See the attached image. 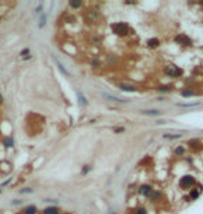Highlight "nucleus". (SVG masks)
<instances>
[{
	"label": "nucleus",
	"mask_w": 203,
	"mask_h": 214,
	"mask_svg": "<svg viewBox=\"0 0 203 214\" xmlns=\"http://www.w3.org/2000/svg\"><path fill=\"white\" fill-rule=\"evenodd\" d=\"M134 214H147V209L145 206H138L134 210Z\"/></svg>",
	"instance_id": "nucleus-29"
},
{
	"label": "nucleus",
	"mask_w": 203,
	"mask_h": 214,
	"mask_svg": "<svg viewBox=\"0 0 203 214\" xmlns=\"http://www.w3.org/2000/svg\"><path fill=\"white\" fill-rule=\"evenodd\" d=\"M125 6H132V4H136V1H124Z\"/></svg>",
	"instance_id": "nucleus-37"
},
{
	"label": "nucleus",
	"mask_w": 203,
	"mask_h": 214,
	"mask_svg": "<svg viewBox=\"0 0 203 214\" xmlns=\"http://www.w3.org/2000/svg\"><path fill=\"white\" fill-rule=\"evenodd\" d=\"M20 57L22 58L24 61H28L32 58V53H31V50H29V47H24L22 50L20 52Z\"/></svg>",
	"instance_id": "nucleus-19"
},
{
	"label": "nucleus",
	"mask_w": 203,
	"mask_h": 214,
	"mask_svg": "<svg viewBox=\"0 0 203 214\" xmlns=\"http://www.w3.org/2000/svg\"><path fill=\"white\" fill-rule=\"evenodd\" d=\"M141 114L146 116V117H160L162 111L157 109H145V110H141Z\"/></svg>",
	"instance_id": "nucleus-14"
},
{
	"label": "nucleus",
	"mask_w": 203,
	"mask_h": 214,
	"mask_svg": "<svg viewBox=\"0 0 203 214\" xmlns=\"http://www.w3.org/2000/svg\"><path fill=\"white\" fill-rule=\"evenodd\" d=\"M157 93H162V95H168V93H171L173 90H174V85H168V84H166V85H159L156 86V89H154Z\"/></svg>",
	"instance_id": "nucleus-11"
},
{
	"label": "nucleus",
	"mask_w": 203,
	"mask_h": 214,
	"mask_svg": "<svg viewBox=\"0 0 203 214\" xmlns=\"http://www.w3.org/2000/svg\"><path fill=\"white\" fill-rule=\"evenodd\" d=\"M154 188L150 185V184H142V185L138 186V189H136V192H138L139 196H142V198L145 199H149L150 198V195L153 193Z\"/></svg>",
	"instance_id": "nucleus-6"
},
{
	"label": "nucleus",
	"mask_w": 203,
	"mask_h": 214,
	"mask_svg": "<svg viewBox=\"0 0 203 214\" xmlns=\"http://www.w3.org/2000/svg\"><path fill=\"white\" fill-rule=\"evenodd\" d=\"M45 202L53 203V204H59V200H54V199H45Z\"/></svg>",
	"instance_id": "nucleus-36"
},
{
	"label": "nucleus",
	"mask_w": 203,
	"mask_h": 214,
	"mask_svg": "<svg viewBox=\"0 0 203 214\" xmlns=\"http://www.w3.org/2000/svg\"><path fill=\"white\" fill-rule=\"evenodd\" d=\"M90 67H92V68H100L102 60L99 57H92V58H90Z\"/></svg>",
	"instance_id": "nucleus-24"
},
{
	"label": "nucleus",
	"mask_w": 203,
	"mask_h": 214,
	"mask_svg": "<svg viewBox=\"0 0 203 214\" xmlns=\"http://www.w3.org/2000/svg\"><path fill=\"white\" fill-rule=\"evenodd\" d=\"M117 61H118V58L114 56V54H110V56L107 57V63H109V64L116 65V64H117Z\"/></svg>",
	"instance_id": "nucleus-31"
},
{
	"label": "nucleus",
	"mask_w": 203,
	"mask_h": 214,
	"mask_svg": "<svg viewBox=\"0 0 203 214\" xmlns=\"http://www.w3.org/2000/svg\"><path fill=\"white\" fill-rule=\"evenodd\" d=\"M41 213L42 214H61V210L57 206H46Z\"/></svg>",
	"instance_id": "nucleus-17"
},
{
	"label": "nucleus",
	"mask_w": 203,
	"mask_h": 214,
	"mask_svg": "<svg viewBox=\"0 0 203 214\" xmlns=\"http://www.w3.org/2000/svg\"><path fill=\"white\" fill-rule=\"evenodd\" d=\"M90 171H92V166H90V164H85V166H82V168H81V175L82 177H86Z\"/></svg>",
	"instance_id": "nucleus-26"
},
{
	"label": "nucleus",
	"mask_w": 203,
	"mask_h": 214,
	"mask_svg": "<svg viewBox=\"0 0 203 214\" xmlns=\"http://www.w3.org/2000/svg\"><path fill=\"white\" fill-rule=\"evenodd\" d=\"M162 199H163V192H162V189H154L153 193H152L150 198H149V202L154 204V203L162 202Z\"/></svg>",
	"instance_id": "nucleus-13"
},
{
	"label": "nucleus",
	"mask_w": 203,
	"mask_h": 214,
	"mask_svg": "<svg viewBox=\"0 0 203 214\" xmlns=\"http://www.w3.org/2000/svg\"><path fill=\"white\" fill-rule=\"evenodd\" d=\"M145 44H146L147 49H150V50H156V49H159L160 46H162V41H160L159 38L153 36V38H149Z\"/></svg>",
	"instance_id": "nucleus-9"
},
{
	"label": "nucleus",
	"mask_w": 203,
	"mask_h": 214,
	"mask_svg": "<svg viewBox=\"0 0 203 214\" xmlns=\"http://www.w3.org/2000/svg\"><path fill=\"white\" fill-rule=\"evenodd\" d=\"M20 193L21 195H31V193H33V188H22V189L20 190Z\"/></svg>",
	"instance_id": "nucleus-33"
},
{
	"label": "nucleus",
	"mask_w": 203,
	"mask_h": 214,
	"mask_svg": "<svg viewBox=\"0 0 203 214\" xmlns=\"http://www.w3.org/2000/svg\"><path fill=\"white\" fill-rule=\"evenodd\" d=\"M187 145L189 149H199L200 146H202V142H200L199 139L193 138V139H189V141L187 142Z\"/></svg>",
	"instance_id": "nucleus-21"
},
{
	"label": "nucleus",
	"mask_w": 203,
	"mask_h": 214,
	"mask_svg": "<svg viewBox=\"0 0 203 214\" xmlns=\"http://www.w3.org/2000/svg\"><path fill=\"white\" fill-rule=\"evenodd\" d=\"M82 6H84V3L81 0H70L68 1V7L73 8V10H79Z\"/></svg>",
	"instance_id": "nucleus-22"
},
{
	"label": "nucleus",
	"mask_w": 203,
	"mask_h": 214,
	"mask_svg": "<svg viewBox=\"0 0 203 214\" xmlns=\"http://www.w3.org/2000/svg\"><path fill=\"white\" fill-rule=\"evenodd\" d=\"M163 138L164 139H179V138H182V133H175V135H173V133H164Z\"/></svg>",
	"instance_id": "nucleus-28"
},
{
	"label": "nucleus",
	"mask_w": 203,
	"mask_h": 214,
	"mask_svg": "<svg viewBox=\"0 0 203 214\" xmlns=\"http://www.w3.org/2000/svg\"><path fill=\"white\" fill-rule=\"evenodd\" d=\"M125 132V127H114L113 128V133H124Z\"/></svg>",
	"instance_id": "nucleus-34"
},
{
	"label": "nucleus",
	"mask_w": 203,
	"mask_h": 214,
	"mask_svg": "<svg viewBox=\"0 0 203 214\" xmlns=\"http://www.w3.org/2000/svg\"><path fill=\"white\" fill-rule=\"evenodd\" d=\"M1 143H3V146L6 147V149H13V147H14V138L13 136H4Z\"/></svg>",
	"instance_id": "nucleus-20"
},
{
	"label": "nucleus",
	"mask_w": 203,
	"mask_h": 214,
	"mask_svg": "<svg viewBox=\"0 0 203 214\" xmlns=\"http://www.w3.org/2000/svg\"><path fill=\"white\" fill-rule=\"evenodd\" d=\"M102 41H103V38L99 36V35H93V36L90 38V42H92L95 46H99V44H102Z\"/></svg>",
	"instance_id": "nucleus-27"
},
{
	"label": "nucleus",
	"mask_w": 203,
	"mask_h": 214,
	"mask_svg": "<svg viewBox=\"0 0 203 214\" xmlns=\"http://www.w3.org/2000/svg\"><path fill=\"white\" fill-rule=\"evenodd\" d=\"M179 95L184 97V99H191V97L196 96V90L193 88H191V86H187V88L181 89V92H179Z\"/></svg>",
	"instance_id": "nucleus-12"
},
{
	"label": "nucleus",
	"mask_w": 203,
	"mask_h": 214,
	"mask_svg": "<svg viewBox=\"0 0 203 214\" xmlns=\"http://www.w3.org/2000/svg\"><path fill=\"white\" fill-rule=\"evenodd\" d=\"M22 200H20V199H16V200H11V206H21L22 204Z\"/></svg>",
	"instance_id": "nucleus-35"
},
{
	"label": "nucleus",
	"mask_w": 203,
	"mask_h": 214,
	"mask_svg": "<svg viewBox=\"0 0 203 214\" xmlns=\"http://www.w3.org/2000/svg\"><path fill=\"white\" fill-rule=\"evenodd\" d=\"M113 214H117V213H113Z\"/></svg>",
	"instance_id": "nucleus-40"
},
{
	"label": "nucleus",
	"mask_w": 203,
	"mask_h": 214,
	"mask_svg": "<svg viewBox=\"0 0 203 214\" xmlns=\"http://www.w3.org/2000/svg\"><path fill=\"white\" fill-rule=\"evenodd\" d=\"M38 213H39V209L35 204H28V206H25L21 210L20 214H38Z\"/></svg>",
	"instance_id": "nucleus-15"
},
{
	"label": "nucleus",
	"mask_w": 203,
	"mask_h": 214,
	"mask_svg": "<svg viewBox=\"0 0 203 214\" xmlns=\"http://www.w3.org/2000/svg\"><path fill=\"white\" fill-rule=\"evenodd\" d=\"M173 153H174V156H177V157H185L187 147H185V146H182V145H178L177 147H174Z\"/></svg>",
	"instance_id": "nucleus-18"
},
{
	"label": "nucleus",
	"mask_w": 203,
	"mask_h": 214,
	"mask_svg": "<svg viewBox=\"0 0 203 214\" xmlns=\"http://www.w3.org/2000/svg\"><path fill=\"white\" fill-rule=\"evenodd\" d=\"M46 22H47V14H46V13H43V14L39 17V24H38V27H39L41 29L45 28V27H46Z\"/></svg>",
	"instance_id": "nucleus-25"
},
{
	"label": "nucleus",
	"mask_w": 203,
	"mask_h": 214,
	"mask_svg": "<svg viewBox=\"0 0 203 214\" xmlns=\"http://www.w3.org/2000/svg\"><path fill=\"white\" fill-rule=\"evenodd\" d=\"M77 99H78V104L81 106V107H86V106L89 104V101H88L86 96L81 92V90H78L77 92Z\"/></svg>",
	"instance_id": "nucleus-16"
},
{
	"label": "nucleus",
	"mask_w": 203,
	"mask_h": 214,
	"mask_svg": "<svg viewBox=\"0 0 203 214\" xmlns=\"http://www.w3.org/2000/svg\"><path fill=\"white\" fill-rule=\"evenodd\" d=\"M85 20L88 24H98V21L100 20V11L96 8H90L85 14Z\"/></svg>",
	"instance_id": "nucleus-5"
},
{
	"label": "nucleus",
	"mask_w": 203,
	"mask_h": 214,
	"mask_svg": "<svg viewBox=\"0 0 203 214\" xmlns=\"http://www.w3.org/2000/svg\"><path fill=\"white\" fill-rule=\"evenodd\" d=\"M163 74L166 77L171 78V79H178V78H181L184 75V70L181 67H178V65L168 63V64L163 65Z\"/></svg>",
	"instance_id": "nucleus-3"
},
{
	"label": "nucleus",
	"mask_w": 203,
	"mask_h": 214,
	"mask_svg": "<svg viewBox=\"0 0 203 214\" xmlns=\"http://www.w3.org/2000/svg\"><path fill=\"white\" fill-rule=\"evenodd\" d=\"M173 41H174L175 44L182 46V47H192V46H193V41L188 36L187 33H177Z\"/></svg>",
	"instance_id": "nucleus-4"
},
{
	"label": "nucleus",
	"mask_w": 203,
	"mask_h": 214,
	"mask_svg": "<svg viewBox=\"0 0 203 214\" xmlns=\"http://www.w3.org/2000/svg\"><path fill=\"white\" fill-rule=\"evenodd\" d=\"M33 13H35V14H38V16H42V14H43V3L38 4L36 7L33 8Z\"/></svg>",
	"instance_id": "nucleus-30"
},
{
	"label": "nucleus",
	"mask_w": 203,
	"mask_h": 214,
	"mask_svg": "<svg viewBox=\"0 0 203 214\" xmlns=\"http://www.w3.org/2000/svg\"><path fill=\"white\" fill-rule=\"evenodd\" d=\"M102 96L104 97V99H109V100L113 101V103H118V104H125V103H130V99H121V97L111 96V95H107V93H102Z\"/></svg>",
	"instance_id": "nucleus-10"
},
{
	"label": "nucleus",
	"mask_w": 203,
	"mask_h": 214,
	"mask_svg": "<svg viewBox=\"0 0 203 214\" xmlns=\"http://www.w3.org/2000/svg\"><path fill=\"white\" fill-rule=\"evenodd\" d=\"M118 89L122 90V92H128V93L138 92V86L134 85V84H130V82H125V81H122L118 84Z\"/></svg>",
	"instance_id": "nucleus-8"
},
{
	"label": "nucleus",
	"mask_w": 203,
	"mask_h": 214,
	"mask_svg": "<svg viewBox=\"0 0 203 214\" xmlns=\"http://www.w3.org/2000/svg\"><path fill=\"white\" fill-rule=\"evenodd\" d=\"M179 107H185V109H189V107H196V106H199V103H178Z\"/></svg>",
	"instance_id": "nucleus-32"
},
{
	"label": "nucleus",
	"mask_w": 203,
	"mask_h": 214,
	"mask_svg": "<svg viewBox=\"0 0 203 214\" xmlns=\"http://www.w3.org/2000/svg\"><path fill=\"white\" fill-rule=\"evenodd\" d=\"M110 29H111V33L116 35L117 38H127L131 33V27L128 22H124V21H117V22H113L110 25Z\"/></svg>",
	"instance_id": "nucleus-1"
},
{
	"label": "nucleus",
	"mask_w": 203,
	"mask_h": 214,
	"mask_svg": "<svg viewBox=\"0 0 203 214\" xmlns=\"http://www.w3.org/2000/svg\"><path fill=\"white\" fill-rule=\"evenodd\" d=\"M56 64H57V68H59V71H60V73L63 74V75H64V77H70V75H71V74H70L68 71H67V70H65L64 64H63V63H61L60 60H56Z\"/></svg>",
	"instance_id": "nucleus-23"
},
{
	"label": "nucleus",
	"mask_w": 203,
	"mask_h": 214,
	"mask_svg": "<svg viewBox=\"0 0 203 214\" xmlns=\"http://www.w3.org/2000/svg\"><path fill=\"white\" fill-rule=\"evenodd\" d=\"M202 192H203V185H196L195 188H192V189L188 192V196L185 198V200H187V202H195V200L199 199Z\"/></svg>",
	"instance_id": "nucleus-7"
},
{
	"label": "nucleus",
	"mask_w": 203,
	"mask_h": 214,
	"mask_svg": "<svg viewBox=\"0 0 203 214\" xmlns=\"http://www.w3.org/2000/svg\"><path fill=\"white\" fill-rule=\"evenodd\" d=\"M196 185H198V179H196V177L193 174H185V175H182L179 178L178 181V186L181 190H188L189 192Z\"/></svg>",
	"instance_id": "nucleus-2"
},
{
	"label": "nucleus",
	"mask_w": 203,
	"mask_h": 214,
	"mask_svg": "<svg viewBox=\"0 0 203 214\" xmlns=\"http://www.w3.org/2000/svg\"><path fill=\"white\" fill-rule=\"evenodd\" d=\"M0 193H3V189H1V188H0Z\"/></svg>",
	"instance_id": "nucleus-39"
},
{
	"label": "nucleus",
	"mask_w": 203,
	"mask_h": 214,
	"mask_svg": "<svg viewBox=\"0 0 203 214\" xmlns=\"http://www.w3.org/2000/svg\"><path fill=\"white\" fill-rule=\"evenodd\" d=\"M3 103H4V96L1 95V92H0V106L3 104Z\"/></svg>",
	"instance_id": "nucleus-38"
}]
</instances>
